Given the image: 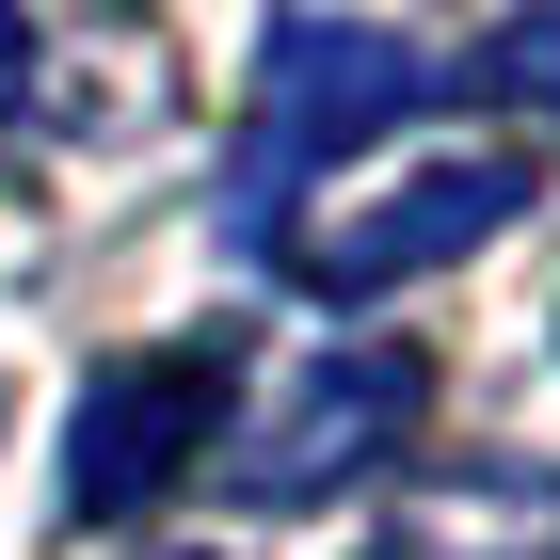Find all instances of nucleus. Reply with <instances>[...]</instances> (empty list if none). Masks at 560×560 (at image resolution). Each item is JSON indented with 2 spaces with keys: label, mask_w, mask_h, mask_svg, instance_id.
Instances as JSON below:
<instances>
[{
  "label": "nucleus",
  "mask_w": 560,
  "mask_h": 560,
  "mask_svg": "<svg viewBox=\"0 0 560 560\" xmlns=\"http://www.w3.org/2000/svg\"><path fill=\"white\" fill-rule=\"evenodd\" d=\"M528 192H545L528 144H465V129H448V144H400V161L352 176V192H320V209H289V224H272V257H289L320 304H369V289H400V272L480 257Z\"/></svg>",
  "instance_id": "1"
},
{
  "label": "nucleus",
  "mask_w": 560,
  "mask_h": 560,
  "mask_svg": "<svg viewBox=\"0 0 560 560\" xmlns=\"http://www.w3.org/2000/svg\"><path fill=\"white\" fill-rule=\"evenodd\" d=\"M432 96V65L400 33H369V16H272L257 48V129H241V161H224V224L241 241H272V224L304 209V176L352 161L369 129H400Z\"/></svg>",
  "instance_id": "2"
},
{
  "label": "nucleus",
  "mask_w": 560,
  "mask_h": 560,
  "mask_svg": "<svg viewBox=\"0 0 560 560\" xmlns=\"http://www.w3.org/2000/svg\"><path fill=\"white\" fill-rule=\"evenodd\" d=\"M432 417V369L400 337H337V352H304L289 385H272V417L241 432V497L257 513H320V497H352V480H385L400 448H417Z\"/></svg>",
  "instance_id": "3"
},
{
  "label": "nucleus",
  "mask_w": 560,
  "mask_h": 560,
  "mask_svg": "<svg viewBox=\"0 0 560 560\" xmlns=\"http://www.w3.org/2000/svg\"><path fill=\"white\" fill-rule=\"evenodd\" d=\"M224 369H241L224 337L113 352V369L81 385V432H65V513H81V528H129V513H161L176 480H192V448L224 432Z\"/></svg>",
  "instance_id": "4"
},
{
  "label": "nucleus",
  "mask_w": 560,
  "mask_h": 560,
  "mask_svg": "<svg viewBox=\"0 0 560 560\" xmlns=\"http://www.w3.org/2000/svg\"><path fill=\"white\" fill-rule=\"evenodd\" d=\"M480 96H513V113H560V16H513V33L480 48Z\"/></svg>",
  "instance_id": "5"
},
{
  "label": "nucleus",
  "mask_w": 560,
  "mask_h": 560,
  "mask_svg": "<svg viewBox=\"0 0 560 560\" xmlns=\"http://www.w3.org/2000/svg\"><path fill=\"white\" fill-rule=\"evenodd\" d=\"M16 96H33V16L0 0V113H16Z\"/></svg>",
  "instance_id": "6"
}]
</instances>
